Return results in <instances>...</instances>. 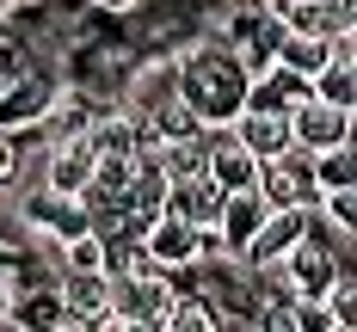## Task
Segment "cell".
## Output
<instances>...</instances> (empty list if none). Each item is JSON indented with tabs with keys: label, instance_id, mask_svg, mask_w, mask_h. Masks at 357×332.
Wrapping results in <instances>:
<instances>
[{
	"label": "cell",
	"instance_id": "6da1fadb",
	"mask_svg": "<svg viewBox=\"0 0 357 332\" xmlns=\"http://www.w3.org/2000/svg\"><path fill=\"white\" fill-rule=\"evenodd\" d=\"M173 62H178V86L173 93H178V105L191 111L197 129H222V123L241 117V105H247V74H241V62H234L228 43L191 37Z\"/></svg>",
	"mask_w": 357,
	"mask_h": 332
},
{
	"label": "cell",
	"instance_id": "7a4b0ae2",
	"mask_svg": "<svg viewBox=\"0 0 357 332\" xmlns=\"http://www.w3.org/2000/svg\"><path fill=\"white\" fill-rule=\"evenodd\" d=\"M105 295L117 320H160L173 301V271L160 264H130V271H105Z\"/></svg>",
	"mask_w": 357,
	"mask_h": 332
},
{
	"label": "cell",
	"instance_id": "3957f363",
	"mask_svg": "<svg viewBox=\"0 0 357 332\" xmlns=\"http://www.w3.org/2000/svg\"><path fill=\"white\" fill-rule=\"evenodd\" d=\"M136 246H142V258L160 264V271H191V264L204 258V228H191V221H178V216L160 210V216L136 234Z\"/></svg>",
	"mask_w": 357,
	"mask_h": 332
},
{
	"label": "cell",
	"instance_id": "277c9868",
	"mask_svg": "<svg viewBox=\"0 0 357 332\" xmlns=\"http://www.w3.org/2000/svg\"><path fill=\"white\" fill-rule=\"evenodd\" d=\"M351 117L357 111L345 105H326V99H302V105H289V142L308 148V154H326V148H345L351 142Z\"/></svg>",
	"mask_w": 357,
	"mask_h": 332
},
{
	"label": "cell",
	"instance_id": "5b68a950",
	"mask_svg": "<svg viewBox=\"0 0 357 332\" xmlns=\"http://www.w3.org/2000/svg\"><path fill=\"white\" fill-rule=\"evenodd\" d=\"M204 179L215 191H247V184H259V154L228 123L222 129H204Z\"/></svg>",
	"mask_w": 357,
	"mask_h": 332
},
{
	"label": "cell",
	"instance_id": "8992f818",
	"mask_svg": "<svg viewBox=\"0 0 357 332\" xmlns=\"http://www.w3.org/2000/svg\"><path fill=\"white\" fill-rule=\"evenodd\" d=\"M56 74H37V68H25V74H13L6 86H0V129L13 136V129H37L43 123V111H50V99H56Z\"/></svg>",
	"mask_w": 357,
	"mask_h": 332
},
{
	"label": "cell",
	"instance_id": "52a82bcc",
	"mask_svg": "<svg viewBox=\"0 0 357 332\" xmlns=\"http://www.w3.org/2000/svg\"><path fill=\"white\" fill-rule=\"evenodd\" d=\"M93 166H99V154H93L86 136H62V142L43 148V184L62 191V197H80L93 184Z\"/></svg>",
	"mask_w": 357,
	"mask_h": 332
},
{
	"label": "cell",
	"instance_id": "ba28073f",
	"mask_svg": "<svg viewBox=\"0 0 357 332\" xmlns=\"http://www.w3.org/2000/svg\"><path fill=\"white\" fill-rule=\"evenodd\" d=\"M302 234H308V210H271V216H265V228L247 240L241 264H247V271H259V264H278V258H284Z\"/></svg>",
	"mask_w": 357,
	"mask_h": 332
},
{
	"label": "cell",
	"instance_id": "9c48e42d",
	"mask_svg": "<svg viewBox=\"0 0 357 332\" xmlns=\"http://www.w3.org/2000/svg\"><path fill=\"white\" fill-rule=\"evenodd\" d=\"M167 216L191 221V228H215V210H222V191H215L204 173H191V179H167V203H160Z\"/></svg>",
	"mask_w": 357,
	"mask_h": 332
},
{
	"label": "cell",
	"instance_id": "30bf717a",
	"mask_svg": "<svg viewBox=\"0 0 357 332\" xmlns=\"http://www.w3.org/2000/svg\"><path fill=\"white\" fill-rule=\"evenodd\" d=\"M228 129H234L259 160H271V154H284V148H289V111H241Z\"/></svg>",
	"mask_w": 357,
	"mask_h": 332
},
{
	"label": "cell",
	"instance_id": "8fae6325",
	"mask_svg": "<svg viewBox=\"0 0 357 332\" xmlns=\"http://www.w3.org/2000/svg\"><path fill=\"white\" fill-rule=\"evenodd\" d=\"M278 62L314 80V74L333 62V31H326V37L321 31H284V37H278Z\"/></svg>",
	"mask_w": 357,
	"mask_h": 332
},
{
	"label": "cell",
	"instance_id": "7c38bea8",
	"mask_svg": "<svg viewBox=\"0 0 357 332\" xmlns=\"http://www.w3.org/2000/svg\"><path fill=\"white\" fill-rule=\"evenodd\" d=\"M160 332H222V314H215L197 290H185V295H173V301H167Z\"/></svg>",
	"mask_w": 357,
	"mask_h": 332
},
{
	"label": "cell",
	"instance_id": "4fadbf2b",
	"mask_svg": "<svg viewBox=\"0 0 357 332\" xmlns=\"http://www.w3.org/2000/svg\"><path fill=\"white\" fill-rule=\"evenodd\" d=\"M314 99H326V105H345V111H357V62H345V56H333L314 80Z\"/></svg>",
	"mask_w": 357,
	"mask_h": 332
},
{
	"label": "cell",
	"instance_id": "5bb4252c",
	"mask_svg": "<svg viewBox=\"0 0 357 332\" xmlns=\"http://www.w3.org/2000/svg\"><path fill=\"white\" fill-rule=\"evenodd\" d=\"M314 216H321L333 234L351 240V234H357V184H345V191H321V197H314Z\"/></svg>",
	"mask_w": 357,
	"mask_h": 332
},
{
	"label": "cell",
	"instance_id": "9a60e30c",
	"mask_svg": "<svg viewBox=\"0 0 357 332\" xmlns=\"http://www.w3.org/2000/svg\"><path fill=\"white\" fill-rule=\"evenodd\" d=\"M321 308H326V320H333V326H357V277H351V271H339V277L326 283Z\"/></svg>",
	"mask_w": 357,
	"mask_h": 332
},
{
	"label": "cell",
	"instance_id": "2e32d148",
	"mask_svg": "<svg viewBox=\"0 0 357 332\" xmlns=\"http://www.w3.org/2000/svg\"><path fill=\"white\" fill-rule=\"evenodd\" d=\"M351 184V142L314 154V191H345Z\"/></svg>",
	"mask_w": 357,
	"mask_h": 332
},
{
	"label": "cell",
	"instance_id": "e0dca14e",
	"mask_svg": "<svg viewBox=\"0 0 357 332\" xmlns=\"http://www.w3.org/2000/svg\"><path fill=\"white\" fill-rule=\"evenodd\" d=\"M13 173H19V148H13V136L0 129V184L13 179Z\"/></svg>",
	"mask_w": 357,
	"mask_h": 332
},
{
	"label": "cell",
	"instance_id": "ac0fdd59",
	"mask_svg": "<svg viewBox=\"0 0 357 332\" xmlns=\"http://www.w3.org/2000/svg\"><path fill=\"white\" fill-rule=\"evenodd\" d=\"M222 332H271V326H265L259 314H228V320H222Z\"/></svg>",
	"mask_w": 357,
	"mask_h": 332
},
{
	"label": "cell",
	"instance_id": "d6986e66",
	"mask_svg": "<svg viewBox=\"0 0 357 332\" xmlns=\"http://www.w3.org/2000/svg\"><path fill=\"white\" fill-rule=\"evenodd\" d=\"M93 6H99V13H117V19H123V13H142L148 0H93Z\"/></svg>",
	"mask_w": 357,
	"mask_h": 332
},
{
	"label": "cell",
	"instance_id": "ffe728a7",
	"mask_svg": "<svg viewBox=\"0 0 357 332\" xmlns=\"http://www.w3.org/2000/svg\"><path fill=\"white\" fill-rule=\"evenodd\" d=\"M0 332H31L25 320H13V314H0Z\"/></svg>",
	"mask_w": 357,
	"mask_h": 332
},
{
	"label": "cell",
	"instance_id": "44dd1931",
	"mask_svg": "<svg viewBox=\"0 0 357 332\" xmlns=\"http://www.w3.org/2000/svg\"><path fill=\"white\" fill-rule=\"evenodd\" d=\"M326 332H357V326H326Z\"/></svg>",
	"mask_w": 357,
	"mask_h": 332
},
{
	"label": "cell",
	"instance_id": "7402d4cb",
	"mask_svg": "<svg viewBox=\"0 0 357 332\" xmlns=\"http://www.w3.org/2000/svg\"><path fill=\"white\" fill-rule=\"evenodd\" d=\"M6 13H13V6H6V0H0V19H6Z\"/></svg>",
	"mask_w": 357,
	"mask_h": 332
},
{
	"label": "cell",
	"instance_id": "603a6c76",
	"mask_svg": "<svg viewBox=\"0 0 357 332\" xmlns=\"http://www.w3.org/2000/svg\"><path fill=\"white\" fill-rule=\"evenodd\" d=\"M6 6H13V0H6Z\"/></svg>",
	"mask_w": 357,
	"mask_h": 332
}]
</instances>
